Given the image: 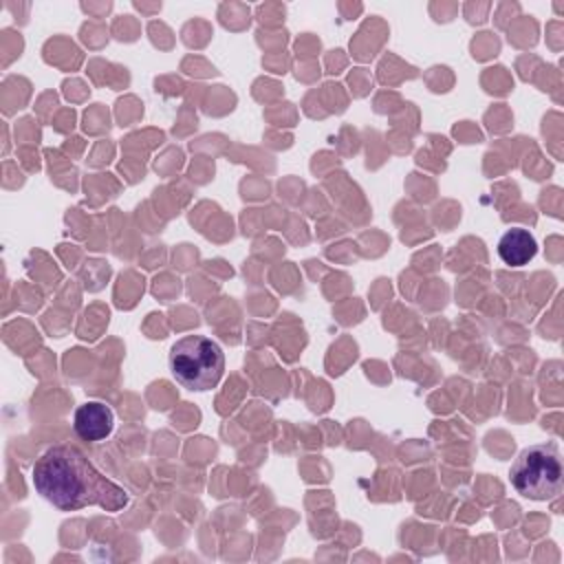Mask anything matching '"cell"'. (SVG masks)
Listing matches in <instances>:
<instances>
[{
    "instance_id": "6da1fadb",
    "label": "cell",
    "mask_w": 564,
    "mask_h": 564,
    "mask_svg": "<svg viewBox=\"0 0 564 564\" xmlns=\"http://www.w3.org/2000/svg\"><path fill=\"white\" fill-rule=\"evenodd\" d=\"M33 487L62 511L84 507H101L121 511L130 502V494L106 478L95 465L73 445L59 443L48 447L33 465Z\"/></svg>"
},
{
    "instance_id": "7a4b0ae2",
    "label": "cell",
    "mask_w": 564,
    "mask_h": 564,
    "mask_svg": "<svg viewBox=\"0 0 564 564\" xmlns=\"http://www.w3.org/2000/svg\"><path fill=\"white\" fill-rule=\"evenodd\" d=\"M170 372L187 390H212L218 386L225 370L223 348L203 335H187L170 348Z\"/></svg>"
},
{
    "instance_id": "3957f363",
    "label": "cell",
    "mask_w": 564,
    "mask_h": 564,
    "mask_svg": "<svg viewBox=\"0 0 564 564\" xmlns=\"http://www.w3.org/2000/svg\"><path fill=\"white\" fill-rule=\"evenodd\" d=\"M562 456L555 443L524 447L511 465L509 480L513 489L531 500H553L562 491Z\"/></svg>"
},
{
    "instance_id": "277c9868",
    "label": "cell",
    "mask_w": 564,
    "mask_h": 564,
    "mask_svg": "<svg viewBox=\"0 0 564 564\" xmlns=\"http://www.w3.org/2000/svg\"><path fill=\"white\" fill-rule=\"evenodd\" d=\"M112 427H115V414L101 401H88L75 410L73 430L86 443H97L108 438Z\"/></svg>"
},
{
    "instance_id": "5b68a950",
    "label": "cell",
    "mask_w": 564,
    "mask_h": 564,
    "mask_svg": "<svg viewBox=\"0 0 564 564\" xmlns=\"http://www.w3.org/2000/svg\"><path fill=\"white\" fill-rule=\"evenodd\" d=\"M538 253V242L531 231L513 227L498 240V256L509 267H524Z\"/></svg>"
}]
</instances>
